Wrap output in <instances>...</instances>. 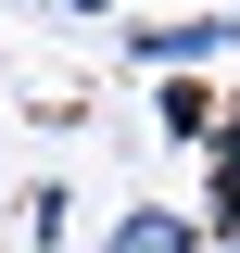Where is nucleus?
I'll use <instances>...</instances> for the list:
<instances>
[{
	"mask_svg": "<svg viewBox=\"0 0 240 253\" xmlns=\"http://www.w3.org/2000/svg\"><path fill=\"white\" fill-rule=\"evenodd\" d=\"M101 253H215V241H202V215H190V203H126Z\"/></svg>",
	"mask_w": 240,
	"mask_h": 253,
	"instance_id": "obj_2",
	"label": "nucleus"
},
{
	"mask_svg": "<svg viewBox=\"0 0 240 253\" xmlns=\"http://www.w3.org/2000/svg\"><path fill=\"white\" fill-rule=\"evenodd\" d=\"M215 253H240V241H215Z\"/></svg>",
	"mask_w": 240,
	"mask_h": 253,
	"instance_id": "obj_5",
	"label": "nucleus"
},
{
	"mask_svg": "<svg viewBox=\"0 0 240 253\" xmlns=\"http://www.w3.org/2000/svg\"><path fill=\"white\" fill-rule=\"evenodd\" d=\"M240 228V89L215 101V139H202V241Z\"/></svg>",
	"mask_w": 240,
	"mask_h": 253,
	"instance_id": "obj_1",
	"label": "nucleus"
},
{
	"mask_svg": "<svg viewBox=\"0 0 240 253\" xmlns=\"http://www.w3.org/2000/svg\"><path fill=\"white\" fill-rule=\"evenodd\" d=\"M152 126L202 152V139H215V89H202V76H164V89H152Z\"/></svg>",
	"mask_w": 240,
	"mask_h": 253,
	"instance_id": "obj_3",
	"label": "nucleus"
},
{
	"mask_svg": "<svg viewBox=\"0 0 240 253\" xmlns=\"http://www.w3.org/2000/svg\"><path fill=\"white\" fill-rule=\"evenodd\" d=\"M228 26H240V0H228Z\"/></svg>",
	"mask_w": 240,
	"mask_h": 253,
	"instance_id": "obj_4",
	"label": "nucleus"
}]
</instances>
